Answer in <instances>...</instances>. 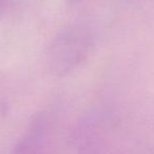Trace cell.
<instances>
[{
	"instance_id": "4",
	"label": "cell",
	"mask_w": 154,
	"mask_h": 154,
	"mask_svg": "<svg viewBox=\"0 0 154 154\" xmlns=\"http://www.w3.org/2000/svg\"><path fill=\"white\" fill-rule=\"evenodd\" d=\"M69 1H70V2H76L77 0H69Z\"/></svg>"
},
{
	"instance_id": "3",
	"label": "cell",
	"mask_w": 154,
	"mask_h": 154,
	"mask_svg": "<svg viewBox=\"0 0 154 154\" xmlns=\"http://www.w3.org/2000/svg\"><path fill=\"white\" fill-rule=\"evenodd\" d=\"M4 3H5V0H0V11L2 10V8H3Z\"/></svg>"
},
{
	"instance_id": "2",
	"label": "cell",
	"mask_w": 154,
	"mask_h": 154,
	"mask_svg": "<svg viewBox=\"0 0 154 154\" xmlns=\"http://www.w3.org/2000/svg\"><path fill=\"white\" fill-rule=\"evenodd\" d=\"M45 140V122L42 116H36L28 132L13 149V154H40Z\"/></svg>"
},
{
	"instance_id": "1",
	"label": "cell",
	"mask_w": 154,
	"mask_h": 154,
	"mask_svg": "<svg viewBox=\"0 0 154 154\" xmlns=\"http://www.w3.org/2000/svg\"><path fill=\"white\" fill-rule=\"evenodd\" d=\"M92 46L89 32L79 26L67 27L56 36L50 47V70L59 77L68 75L89 57Z\"/></svg>"
}]
</instances>
